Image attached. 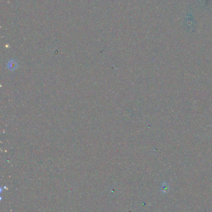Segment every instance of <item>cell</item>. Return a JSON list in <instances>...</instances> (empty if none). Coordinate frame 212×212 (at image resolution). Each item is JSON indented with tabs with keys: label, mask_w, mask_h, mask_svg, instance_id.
Here are the masks:
<instances>
[{
	"label": "cell",
	"mask_w": 212,
	"mask_h": 212,
	"mask_svg": "<svg viewBox=\"0 0 212 212\" xmlns=\"http://www.w3.org/2000/svg\"><path fill=\"white\" fill-rule=\"evenodd\" d=\"M170 187L169 184L166 182H164L161 184V187H160V191L163 194H166L169 191Z\"/></svg>",
	"instance_id": "6da1fadb"
}]
</instances>
